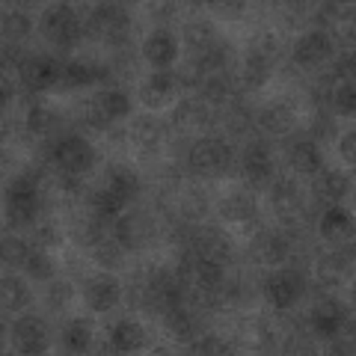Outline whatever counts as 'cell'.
Segmentation results:
<instances>
[{"instance_id":"obj_48","label":"cell","mask_w":356,"mask_h":356,"mask_svg":"<svg viewBox=\"0 0 356 356\" xmlns=\"http://www.w3.org/2000/svg\"><path fill=\"white\" fill-rule=\"evenodd\" d=\"M33 238H36V247H60V241H63V235L51 226V222L33 226Z\"/></svg>"},{"instance_id":"obj_24","label":"cell","mask_w":356,"mask_h":356,"mask_svg":"<svg viewBox=\"0 0 356 356\" xmlns=\"http://www.w3.org/2000/svg\"><path fill=\"white\" fill-rule=\"evenodd\" d=\"M321 235L327 241H344L353 235V220L344 208H336L332 205L324 217H321Z\"/></svg>"},{"instance_id":"obj_55","label":"cell","mask_w":356,"mask_h":356,"mask_svg":"<svg viewBox=\"0 0 356 356\" xmlns=\"http://www.w3.org/2000/svg\"><path fill=\"white\" fill-rule=\"evenodd\" d=\"M3 104H9V98H13V83H9V77H3Z\"/></svg>"},{"instance_id":"obj_3","label":"cell","mask_w":356,"mask_h":356,"mask_svg":"<svg viewBox=\"0 0 356 356\" xmlns=\"http://www.w3.org/2000/svg\"><path fill=\"white\" fill-rule=\"evenodd\" d=\"M187 163L196 175H220L229 170L232 163V149L217 137H205L196 140L191 154H187Z\"/></svg>"},{"instance_id":"obj_43","label":"cell","mask_w":356,"mask_h":356,"mask_svg":"<svg viewBox=\"0 0 356 356\" xmlns=\"http://www.w3.org/2000/svg\"><path fill=\"white\" fill-rule=\"evenodd\" d=\"M178 211H181V217L184 220H191V222H199L205 217V211H208V202H205V196L202 193H187L181 202H178Z\"/></svg>"},{"instance_id":"obj_36","label":"cell","mask_w":356,"mask_h":356,"mask_svg":"<svg viewBox=\"0 0 356 356\" xmlns=\"http://www.w3.org/2000/svg\"><path fill=\"white\" fill-rule=\"evenodd\" d=\"M60 81H63V86H69V89L89 86V83H92V63H77V60L63 63Z\"/></svg>"},{"instance_id":"obj_8","label":"cell","mask_w":356,"mask_h":356,"mask_svg":"<svg viewBox=\"0 0 356 356\" xmlns=\"http://www.w3.org/2000/svg\"><path fill=\"white\" fill-rule=\"evenodd\" d=\"M332 57V39L327 30H309L294 44V63L303 69H315V65L327 63Z\"/></svg>"},{"instance_id":"obj_44","label":"cell","mask_w":356,"mask_h":356,"mask_svg":"<svg viewBox=\"0 0 356 356\" xmlns=\"http://www.w3.org/2000/svg\"><path fill=\"white\" fill-rule=\"evenodd\" d=\"M24 264H27V273L33 276V280H51L54 276V261L42 250H30Z\"/></svg>"},{"instance_id":"obj_22","label":"cell","mask_w":356,"mask_h":356,"mask_svg":"<svg viewBox=\"0 0 356 356\" xmlns=\"http://www.w3.org/2000/svg\"><path fill=\"white\" fill-rule=\"evenodd\" d=\"M110 344H113V350H119V353L140 350L143 344H146V330H143L137 321H119L113 332H110Z\"/></svg>"},{"instance_id":"obj_45","label":"cell","mask_w":356,"mask_h":356,"mask_svg":"<svg viewBox=\"0 0 356 356\" xmlns=\"http://www.w3.org/2000/svg\"><path fill=\"white\" fill-rule=\"evenodd\" d=\"M222 122H226V131L232 134H247L250 125H252V116H250V110H243V107H229L226 110V116H222Z\"/></svg>"},{"instance_id":"obj_10","label":"cell","mask_w":356,"mask_h":356,"mask_svg":"<svg viewBox=\"0 0 356 356\" xmlns=\"http://www.w3.org/2000/svg\"><path fill=\"white\" fill-rule=\"evenodd\" d=\"M273 208L288 226H306V217H303V196H300V187L291 178H282L280 184L273 187Z\"/></svg>"},{"instance_id":"obj_50","label":"cell","mask_w":356,"mask_h":356,"mask_svg":"<svg viewBox=\"0 0 356 356\" xmlns=\"http://www.w3.org/2000/svg\"><path fill=\"white\" fill-rule=\"evenodd\" d=\"M27 57H30V54L21 51V48H18V42H6V44H3V65H9V63L24 65Z\"/></svg>"},{"instance_id":"obj_40","label":"cell","mask_w":356,"mask_h":356,"mask_svg":"<svg viewBox=\"0 0 356 356\" xmlns=\"http://www.w3.org/2000/svg\"><path fill=\"white\" fill-rule=\"evenodd\" d=\"M30 18L21 13H6L3 15V36L6 42H21L24 36H30Z\"/></svg>"},{"instance_id":"obj_31","label":"cell","mask_w":356,"mask_h":356,"mask_svg":"<svg viewBox=\"0 0 356 356\" xmlns=\"http://www.w3.org/2000/svg\"><path fill=\"white\" fill-rule=\"evenodd\" d=\"M0 294H3V309L6 312H18L30 303V291L27 285L18 280V276H3V282H0Z\"/></svg>"},{"instance_id":"obj_26","label":"cell","mask_w":356,"mask_h":356,"mask_svg":"<svg viewBox=\"0 0 356 356\" xmlns=\"http://www.w3.org/2000/svg\"><path fill=\"white\" fill-rule=\"evenodd\" d=\"M315 191H318V196L324 199V202H339V199H344V196H348V191H350V178L344 172L330 170V172H324L318 178Z\"/></svg>"},{"instance_id":"obj_14","label":"cell","mask_w":356,"mask_h":356,"mask_svg":"<svg viewBox=\"0 0 356 356\" xmlns=\"http://www.w3.org/2000/svg\"><path fill=\"white\" fill-rule=\"evenodd\" d=\"M243 178L252 184V187H264L267 181L273 178V158H270V149L255 143L243 152Z\"/></svg>"},{"instance_id":"obj_35","label":"cell","mask_w":356,"mask_h":356,"mask_svg":"<svg viewBox=\"0 0 356 356\" xmlns=\"http://www.w3.org/2000/svg\"><path fill=\"white\" fill-rule=\"evenodd\" d=\"M128 199L125 196H119L113 187H102V191H95L92 196H89V205H92L95 214H102V217H113L119 214L122 208H125Z\"/></svg>"},{"instance_id":"obj_32","label":"cell","mask_w":356,"mask_h":356,"mask_svg":"<svg viewBox=\"0 0 356 356\" xmlns=\"http://www.w3.org/2000/svg\"><path fill=\"white\" fill-rule=\"evenodd\" d=\"M104 222H107V217L95 214V211H92V217L77 220V226H74V238H77V243H86V247H95L98 241H104V238H107Z\"/></svg>"},{"instance_id":"obj_30","label":"cell","mask_w":356,"mask_h":356,"mask_svg":"<svg viewBox=\"0 0 356 356\" xmlns=\"http://www.w3.org/2000/svg\"><path fill=\"white\" fill-rule=\"evenodd\" d=\"M57 125H60V119H57L54 110L39 107V104L27 110V131L33 134V137H51V134L57 131Z\"/></svg>"},{"instance_id":"obj_4","label":"cell","mask_w":356,"mask_h":356,"mask_svg":"<svg viewBox=\"0 0 356 356\" xmlns=\"http://www.w3.org/2000/svg\"><path fill=\"white\" fill-rule=\"evenodd\" d=\"M51 163L69 175H81L86 170H92L95 152L83 137H65L51 149Z\"/></svg>"},{"instance_id":"obj_29","label":"cell","mask_w":356,"mask_h":356,"mask_svg":"<svg viewBox=\"0 0 356 356\" xmlns=\"http://www.w3.org/2000/svg\"><path fill=\"white\" fill-rule=\"evenodd\" d=\"M350 270V261H344V255L341 252H332V255H324L318 264V280L324 288H332V285H339L341 282V276Z\"/></svg>"},{"instance_id":"obj_13","label":"cell","mask_w":356,"mask_h":356,"mask_svg":"<svg viewBox=\"0 0 356 356\" xmlns=\"http://www.w3.org/2000/svg\"><path fill=\"white\" fill-rule=\"evenodd\" d=\"M312 330L318 332V336H339L341 327L348 324V312H344V306L339 303V300H321V303L312 309Z\"/></svg>"},{"instance_id":"obj_5","label":"cell","mask_w":356,"mask_h":356,"mask_svg":"<svg viewBox=\"0 0 356 356\" xmlns=\"http://www.w3.org/2000/svg\"><path fill=\"white\" fill-rule=\"evenodd\" d=\"M191 250L199 255V259L226 267L232 261V250H235V247H232V238L222 229L202 226V229H196L191 235Z\"/></svg>"},{"instance_id":"obj_20","label":"cell","mask_w":356,"mask_h":356,"mask_svg":"<svg viewBox=\"0 0 356 356\" xmlns=\"http://www.w3.org/2000/svg\"><path fill=\"white\" fill-rule=\"evenodd\" d=\"M285 255H288V241L282 235H276V232H264V235L252 243V259L264 267L285 261Z\"/></svg>"},{"instance_id":"obj_16","label":"cell","mask_w":356,"mask_h":356,"mask_svg":"<svg viewBox=\"0 0 356 356\" xmlns=\"http://www.w3.org/2000/svg\"><path fill=\"white\" fill-rule=\"evenodd\" d=\"M175 89H178L175 74L154 72L152 77H146V81L140 83V98H143V104H146V107H163V104L172 102Z\"/></svg>"},{"instance_id":"obj_52","label":"cell","mask_w":356,"mask_h":356,"mask_svg":"<svg viewBox=\"0 0 356 356\" xmlns=\"http://www.w3.org/2000/svg\"><path fill=\"white\" fill-rule=\"evenodd\" d=\"M350 13H353V6H341V3H321V18H327V15H332V18H350Z\"/></svg>"},{"instance_id":"obj_27","label":"cell","mask_w":356,"mask_h":356,"mask_svg":"<svg viewBox=\"0 0 356 356\" xmlns=\"http://www.w3.org/2000/svg\"><path fill=\"white\" fill-rule=\"evenodd\" d=\"M107 187H113L119 196L134 199V196H137V191H140V178H137V172H134L131 166L116 163V166H110V170H107Z\"/></svg>"},{"instance_id":"obj_54","label":"cell","mask_w":356,"mask_h":356,"mask_svg":"<svg viewBox=\"0 0 356 356\" xmlns=\"http://www.w3.org/2000/svg\"><path fill=\"white\" fill-rule=\"evenodd\" d=\"M339 149H341V158L348 161V163L356 161V137H353V134H344V140H341Z\"/></svg>"},{"instance_id":"obj_1","label":"cell","mask_w":356,"mask_h":356,"mask_svg":"<svg viewBox=\"0 0 356 356\" xmlns=\"http://www.w3.org/2000/svg\"><path fill=\"white\" fill-rule=\"evenodd\" d=\"M39 214V175H18L6 187V217L15 226H30Z\"/></svg>"},{"instance_id":"obj_23","label":"cell","mask_w":356,"mask_h":356,"mask_svg":"<svg viewBox=\"0 0 356 356\" xmlns=\"http://www.w3.org/2000/svg\"><path fill=\"white\" fill-rule=\"evenodd\" d=\"M220 214L226 222H250L255 217V199L250 193H232L220 202Z\"/></svg>"},{"instance_id":"obj_2","label":"cell","mask_w":356,"mask_h":356,"mask_svg":"<svg viewBox=\"0 0 356 356\" xmlns=\"http://www.w3.org/2000/svg\"><path fill=\"white\" fill-rule=\"evenodd\" d=\"M39 30H42V36L51 44H57V48H72V44L83 36L81 18H77V13L69 3L44 9V15L39 21Z\"/></svg>"},{"instance_id":"obj_9","label":"cell","mask_w":356,"mask_h":356,"mask_svg":"<svg viewBox=\"0 0 356 356\" xmlns=\"http://www.w3.org/2000/svg\"><path fill=\"white\" fill-rule=\"evenodd\" d=\"M128 113H131L128 95L119 92V89H107V92H102L92 104H89L86 119H89V125H95V128H107L113 119H122Z\"/></svg>"},{"instance_id":"obj_28","label":"cell","mask_w":356,"mask_h":356,"mask_svg":"<svg viewBox=\"0 0 356 356\" xmlns=\"http://www.w3.org/2000/svg\"><path fill=\"white\" fill-rule=\"evenodd\" d=\"M214 42H217V30H214V24H208V21H191V24L184 27V44L196 54L211 48Z\"/></svg>"},{"instance_id":"obj_17","label":"cell","mask_w":356,"mask_h":356,"mask_svg":"<svg viewBox=\"0 0 356 356\" xmlns=\"http://www.w3.org/2000/svg\"><path fill=\"white\" fill-rule=\"evenodd\" d=\"M119 297H122V288H119V282L113 280V276H98V280H92L86 285V303L95 312L113 309L119 303Z\"/></svg>"},{"instance_id":"obj_46","label":"cell","mask_w":356,"mask_h":356,"mask_svg":"<svg viewBox=\"0 0 356 356\" xmlns=\"http://www.w3.org/2000/svg\"><path fill=\"white\" fill-rule=\"evenodd\" d=\"M175 81H178V86H187V89H193V86H202V81H205V74H202V69L193 63V60H187L181 69H178V74H175Z\"/></svg>"},{"instance_id":"obj_25","label":"cell","mask_w":356,"mask_h":356,"mask_svg":"<svg viewBox=\"0 0 356 356\" xmlns=\"http://www.w3.org/2000/svg\"><path fill=\"white\" fill-rule=\"evenodd\" d=\"M288 161H291V170L303 172V175H312V172L321 170V161H324V154H321V149L312 140H303V143H297V146H291Z\"/></svg>"},{"instance_id":"obj_7","label":"cell","mask_w":356,"mask_h":356,"mask_svg":"<svg viewBox=\"0 0 356 356\" xmlns=\"http://www.w3.org/2000/svg\"><path fill=\"white\" fill-rule=\"evenodd\" d=\"M60 72H63V63H57L48 54H30L21 65V81L30 92H42L60 81Z\"/></svg>"},{"instance_id":"obj_34","label":"cell","mask_w":356,"mask_h":356,"mask_svg":"<svg viewBox=\"0 0 356 356\" xmlns=\"http://www.w3.org/2000/svg\"><path fill=\"white\" fill-rule=\"evenodd\" d=\"M63 344L69 353H86L89 344H92V332H89L83 321H69L63 330Z\"/></svg>"},{"instance_id":"obj_21","label":"cell","mask_w":356,"mask_h":356,"mask_svg":"<svg viewBox=\"0 0 356 356\" xmlns=\"http://www.w3.org/2000/svg\"><path fill=\"white\" fill-rule=\"evenodd\" d=\"M294 122H297V116L288 104H270V107H264L259 116L261 131L270 134V137H285V134L294 128Z\"/></svg>"},{"instance_id":"obj_47","label":"cell","mask_w":356,"mask_h":356,"mask_svg":"<svg viewBox=\"0 0 356 356\" xmlns=\"http://www.w3.org/2000/svg\"><path fill=\"white\" fill-rule=\"evenodd\" d=\"M229 350L232 348L220 336H205V339H199L193 344V353H205V356H222V353H229Z\"/></svg>"},{"instance_id":"obj_51","label":"cell","mask_w":356,"mask_h":356,"mask_svg":"<svg viewBox=\"0 0 356 356\" xmlns=\"http://www.w3.org/2000/svg\"><path fill=\"white\" fill-rule=\"evenodd\" d=\"M211 9L220 15V18H238L243 13V3H220V0H214L211 3Z\"/></svg>"},{"instance_id":"obj_53","label":"cell","mask_w":356,"mask_h":356,"mask_svg":"<svg viewBox=\"0 0 356 356\" xmlns=\"http://www.w3.org/2000/svg\"><path fill=\"white\" fill-rule=\"evenodd\" d=\"M175 13V3H149V15L154 21H170Z\"/></svg>"},{"instance_id":"obj_18","label":"cell","mask_w":356,"mask_h":356,"mask_svg":"<svg viewBox=\"0 0 356 356\" xmlns=\"http://www.w3.org/2000/svg\"><path fill=\"white\" fill-rule=\"evenodd\" d=\"M208 107L202 102H196V98H187V102H181L175 110H172V122H175V128L181 131V134H196V131H202L208 125Z\"/></svg>"},{"instance_id":"obj_42","label":"cell","mask_w":356,"mask_h":356,"mask_svg":"<svg viewBox=\"0 0 356 356\" xmlns=\"http://www.w3.org/2000/svg\"><path fill=\"white\" fill-rule=\"evenodd\" d=\"M0 255H3V261L6 264H24L27 261V255H30V250H27V243L21 241V238H13V235H6L3 238V243H0Z\"/></svg>"},{"instance_id":"obj_37","label":"cell","mask_w":356,"mask_h":356,"mask_svg":"<svg viewBox=\"0 0 356 356\" xmlns=\"http://www.w3.org/2000/svg\"><path fill=\"white\" fill-rule=\"evenodd\" d=\"M232 92H235V86H232V77L208 74L205 81H202V95H205V102H211V104H226Z\"/></svg>"},{"instance_id":"obj_19","label":"cell","mask_w":356,"mask_h":356,"mask_svg":"<svg viewBox=\"0 0 356 356\" xmlns=\"http://www.w3.org/2000/svg\"><path fill=\"white\" fill-rule=\"evenodd\" d=\"M161 140H163V125L154 116H140V119H134V125H131V143L137 146L140 152H158L161 146Z\"/></svg>"},{"instance_id":"obj_12","label":"cell","mask_w":356,"mask_h":356,"mask_svg":"<svg viewBox=\"0 0 356 356\" xmlns=\"http://www.w3.org/2000/svg\"><path fill=\"white\" fill-rule=\"evenodd\" d=\"M154 235V226L146 214H125L116 222V241L125 250H143Z\"/></svg>"},{"instance_id":"obj_6","label":"cell","mask_w":356,"mask_h":356,"mask_svg":"<svg viewBox=\"0 0 356 356\" xmlns=\"http://www.w3.org/2000/svg\"><path fill=\"white\" fill-rule=\"evenodd\" d=\"M303 291H306V282H303V273L300 270H280L264 282V297L273 309L294 306L297 300L303 297Z\"/></svg>"},{"instance_id":"obj_11","label":"cell","mask_w":356,"mask_h":356,"mask_svg":"<svg viewBox=\"0 0 356 356\" xmlns=\"http://www.w3.org/2000/svg\"><path fill=\"white\" fill-rule=\"evenodd\" d=\"M13 339H15V350L18 353H42L44 348H48V327H44V321L39 318H21L15 321V330H13Z\"/></svg>"},{"instance_id":"obj_33","label":"cell","mask_w":356,"mask_h":356,"mask_svg":"<svg viewBox=\"0 0 356 356\" xmlns=\"http://www.w3.org/2000/svg\"><path fill=\"white\" fill-rule=\"evenodd\" d=\"M163 324L175 339H193V332H196V321L184 306H175L170 312H163Z\"/></svg>"},{"instance_id":"obj_41","label":"cell","mask_w":356,"mask_h":356,"mask_svg":"<svg viewBox=\"0 0 356 356\" xmlns=\"http://www.w3.org/2000/svg\"><path fill=\"white\" fill-rule=\"evenodd\" d=\"M332 107H336L339 116H353V110H356L353 83H336V89H332Z\"/></svg>"},{"instance_id":"obj_39","label":"cell","mask_w":356,"mask_h":356,"mask_svg":"<svg viewBox=\"0 0 356 356\" xmlns=\"http://www.w3.org/2000/svg\"><path fill=\"white\" fill-rule=\"evenodd\" d=\"M122 243L119 241H98L95 247H92V259L102 264V267H107V270H113V267H122Z\"/></svg>"},{"instance_id":"obj_38","label":"cell","mask_w":356,"mask_h":356,"mask_svg":"<svg viewBox=\"0 0 356 356\" xmlns=\"http://www.w3.org/2000/svg\"><path fill=\"white\" fill-rule=\"evenodd\" d=\"M247 57L261 60V63H267V65H270V69H273L276 57H280V39H276L273 33H259V36H255V42H252V48H250Z\"/></svg>"},{"instance_id":"obj_49","label":"cell","mask_w":356,"mask_h":356,"mask_svg":"<svg viewBox=\"0 0 356 356\" xmlns=\"http://www.w3.org/2000/svg\"><path fill=\"white\" fill-rule=\"evenodd\" d=\"M72 294H74L72 282H65V280L51 282V288H48V303L51 306H63V303H69V300H72Z\"/></svg>"},{"instance_id":"obj_15","label":"cell","mask_w":356,"mask_h":356,"mask_svg":"<svg viewBox=\"0 0 356 356\" xmlns=\"http://www.w3.org/2000/svg\"><path fill=\"white\" fill-rule=\"evenodd\" d=\"M175 51H178V44L172 39V33H166V30H154L152 36L143 42V57H146V63L158 72L170 69L172 60H175Z\"/></svg>"}]
</instances>
